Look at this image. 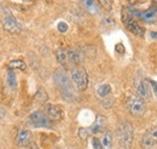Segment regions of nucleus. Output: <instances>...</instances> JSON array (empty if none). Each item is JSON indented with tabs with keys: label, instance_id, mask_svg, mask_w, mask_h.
<instances>
[{
	"label": "nucleus",
	"instance_id": "1",
	"mask_svg": "<svg viewBox=\"0 0 157 149\" xmlns=\"http://www.w3.org/2000/svg\"><path fill=\"white\" fill-rule=\"evenodd\" d=\"M117 142L122 149H131L133 143V127L129 123H121L117 127Z\"/></svg>",
	"mask_w": 157,
	"mask_h": 149
},
{
	"label": "nucleus",
	"instance_id": "2",
	"mask_svg": "<svg viewBox=\"0 0 157 149\" xmlns=\"http://www.w3.org/2000/svg\"><path fill=\"white\" fill-rule=\"evenodd\" d=\"M55 81L56 84L58 85V87L60 89V92L63 95V97L68 101H70V97L69 96H74V90L71 87V84H70V80L69 78L67 76L65 72L63 69H58L56 70L55 73Z\"/></svg>",
	"mask_w": 157,
	"mask_h": 149
},
{
	"label": "nucleus",
	"instance_id": "3",
	"mask_svg": "<svg viewBox=\"0 0 157 149\" xmlns=\"http://www.w3.org/2000/svg\"><path fill=\"white\" fill-rule=\"evenodd\" d=\"M70 76L71 80L74 83V85L76 86V89L80 91H85L88 86V75L85 68L82 67H74L70 70Z\"/></svg>",
	"mask_w": 157,
	"mask_h": 149
},
{
	"label": "nucleus",
	"instance_id": "4",
	"mask_svg": "<svg viewBox=\"0 0 157 149\" xmlns=\"http://www.w3.org/2000/svg\"><path fill=\"white\" fill-rule=\"evenodd\" d=\"M122 21H123L126 28H127L131 33L136 34V35H138V37H144V34H145V29H144V28L138 23L137 21L132 17V16H131V14L128 12L127 7H124L123 11H122Z\"/></svg>",
	"mask_w": 157,
	"mask_h": 149
},
{
	"label": "nucleus",
	"instance_id": "5",
	"mask_svg": "<svg viewBox=\"0 0 157 149\" xmlns=\"http://www.w3.org/2000/svg\"><path fill=\"white\" fill-rule=\"evenodd\" d=\"M127 108H128L129 113L134 116H141L146 112V104H145L144 99L140 98L139 96L129 97V99L127 101Z\"/></svg>",
	"mask_w": 157,
	"mask_h": 149
},
{
	"label": "nucleus",
	"instance_id": "6",
	"mask_svg": "<svg viewBox=\"0 0 157 149\" xmlns=\"http://www.w3.org/2000/svg\"><path fill=\"white\" fill-rule=\"evenodd\" d=\"M141 147L144 149H151L157 144V126H154L147 131L141 137Z\"/></svg>",
	"mask_w": 157,
	"mask_h": 149
},
{
	"label": "nucleus",
	"instance_id": "7",
	"mask_svg": "<svg viewBox=\"0 0 157 149\" xmlns=\"http://www.w3.org/2000/svg\"><path fill=\"white\" fill-rule=\"evenodd\" d=\"M30 121L33 123V125L35 127H47L51 129V120L48 119V116L42 112H34L30 115Z\"/></svg>",
	"mask_w": 157,
	"mask_h": 149
},
{
	"label": "nucleus",
	"instance_id": "8",
	"mask_svg": "<svg viewBox=\"0 0 157 149\" xmlns=\"http://www.w3.org/2000/svg\"><path fill=\"white\" fill-rule=\"evenodd\" d=\"M2 26H4V28H5L7 32H10V33L16 34V33H20L21 32L20 23L16 21V18H15L13 16H11V15H7V16L4 18Z\"/></svg>",
	"mask_w": 157,
	"mask_h": 149
},
{
	"label": "nucleus",
	"instance_id": "9",
	"mask_svg": "<svg viewBox=\"0 0 157 149\" xmlns=\"http://www.w3.org/2000/svg\"><path fill=\"white\" fill-rule=\"evenodd\" d=\"M46 115L51 121H59L63 118V111L57 104H48L46 108Z\"/></svg>",
	"mask_w": 157,
	"mask_h": 149
},
{
	"label": "nucleus",
	"instance_id": "10",
	"mask_svg": "<svg viewBox=\"0 0 157 149\" xmlns=\"http://www.w3.org/2000/svg\"><path fill=\"white\" fill-rule=\"evenodd\" d=\"M32 143V133L28 130H21L16 136V144L18 147H28Z\"/></svg>",
	"mask_w": 157,
	"mask_h": 149
},
{
	"label": "nucleus",
	"instance_id": "11",
	"mask_svg": "<svg viewBox=\"0 0 157 149\" xmlns=\"http://www.w3.org/2000/svg\"><path fill=\"white\" fill-rule=\"evenodd\" d=\"M138 93L140 98H149L150 97V91H149V85H147V80L143 79L139 81L137 86Z\"/></svg>",
	"mask_w": 157,
	"mask_h": 149
},
{
	"label": "nucleus",
	"instance_id": "12",
	"mask_svg": "<svg viewBox=\"0 0 157 149\" xmlns=\"http://www.w3.org/2000/svg\"><path fill=\"white\" fill-rule=\"evenodd\" d=\"M105 123H106V119H105L104 116H101V115H97V118H96V123L92 125L91 130L93 131L94 133L103 131L104 126H105Z\"/></svg>",
	"mask_w": 157,
	"mask_h": 149
},
{
	"label": "nucleus",
	"instance_id": "13",
	"mask_svg": "<svg viewBox=\"0 0 157 149\" xmlns=\"http://www.w3.org/2000/svg\"><path fill=\"white\" fill-rule=\"evenodd\" d=\"M100 142H101L103 149H113V135H111V132L105 131Z\"/></svg>",
	"mask_w": 157,
	"mask_h": 149
},
{
	"label": "nucleus",
	"instance_id": "14",
	"mask_svg": "<svg viewBox=\"0 0 157 149\" xmlns=\"http://www.w3.org/2000/svg\"><path fill=\"white\" fill-rule=\"evenodd\" d=\"M6 84H7V86H9L10 89H12V90L17 87V78H16L15 72L11 70V69H9L7 75H6Z\"/></svg>",
	"mask_w": 157,
	"mask_h": 149
},
{
	"label": "nucleus",
	"instance_id": "15",
	"mask_svg": "<svg viewBox=\"0 0 157 149\" xmlns=\"http://www.w3.org/2000/svg\"><path fill=\"white\" fill-rule=\"evenodd\" d=\"M56 55H57V59H58V62L60 63V64L67 66V64L69 63L68 51H65L64 49H58V50H57V52H56Z\"/></svg>",
	"mask_w": 157,
	"mask_h": 149
},
{
	"label": "nucleus",
	"instance_id": "16",
	"mask_svg": "<svg viewBox=\"0 0 157 149\" xmlns=\"http://www.w3.org/2000/svg\"><path fill=\"white\" fill-rule=\"evenodd\" d=\"M7 66H9V69H11V70H13V69L24 70V69L27 68V64H25L22 59H13V61H11Z\"/></svg>",
	"mask_w": 157,
	"mask_h": 149
},
{
	"label": "nucleus",
	"instance_id": "17",
	"mask_svg": "<svg viewBox=\"0 0 157 149\" xmlns=\"http://www.w3.org/2000/svg\"><path fill=\"white\" fill-rule=\"evenodd\" d=\"M110 92H111V86L108 85V84L101 85V86L98 89V91H97L99 97H106L108 95H110Z\"/></svg>",
	"mask_w": 157,
	"mask_h": 149
},
{
	"label": "nucleus",
	"instance_id": "18",
	"mask_svg": "<svg viewBox=\"0 0 157 149\" xmlns=\"http://www.w3.org/2000/svg\"><path fill=\"white\" fill-rule=\"evenodd\" d=\"M68 57H69V61L73 62V63H75V64H78V62H80V59H81L80 55H78L76 51H74V50H69L68 51Z\"/></svg>",
	"mask_w": 157,
	"mask_h": 149
},
{
	"label": "nucleus",
	"instance_id": "19",
	"mask_svg": "<svg viewBox=\"0 0 157 149\" xmlns=\"http://www.w3.org/2000/svg\"><path fill=\"white\" fill-rule=\"evenodd\" d=\"M35 99L39 101L40 103H44V102L47 101V93L45 92L44 89H39L38 90V92L35 93Z\"/></svg>",
	"mask_w": 157,
	"mask_h": 149
},
{
	"label": "nucleus",
	"instance_id": "20",
	"mask_svg": "<svg viewBox=\"0 0 157 149\" xmlns=\"http://www.w3.org/2000/svg\"><path fill=\"white\" fill-rule=\"evenodd\" d=\"M85 6H87L86 9L92 11V12H98V7H97V2L96 1H83L82 2Z\"/></svg>",
	"mask_w": 157,
	"mask_h": 149
},
{
	"label": "nucleus",
	"instance_id": "21",
	"mask_svg": "<svg viewBox=\"0 0 157 149\" xmlns=\"http://www.w3.org/2000/svg\"><path fill=\"white\" fill-rule=\"evenodd\" d=\"M90 131L87 130V129H83V127H81L80 130H78V137L82 139V141H86L88 137H90V133H88Z\"/></svg>",
	"mask_w": 157,
	"mask_h": 149
},
{
	"label": "nucleus",
	"instance_id": "22",
	"mask_svg": "<svg viewBox=\"0 0 157 149\" xmlns=\"http://www.w3.org/2000/svg\"><path fill=\"white\" fill-rule=\"evenodd\" d=\"M92 147H93V149H103L101 142L99 141L97 137H93L92 138Z\"/></svg>",
	"mask_w": 157,
	"mask_h": 149
},
{
	"label": "nucleus",
	"instance_id": "23",
	"mask_svg": "<svg viewBox=\"0 0 157 149\" xmlns=\"http://www.w3.org/2000/svg\"><path fill=\"white\" fill-rule=\"evenodd\" d=\"M58 30L60 33H65L68 30V24L65 22H59L58 23Z\"/></svg>",
	"mask_w": 157,
	"mask_h": 149
},
{
	"label": "nucleus",
	"instance_id": "24",
	"mask_svg": "<svg viewBox=\"0 0 157 149\" xmlns=\"http://www.w3.org/2000/svg\"><path fill=\"white\" fill-rule=\"evenodd\" d=\"M147 83L150 84V87L152 89V92H154V95L157 97V83L155 81V80H147Z\"/></svg>",
	"mask_w": 157,
	"mask_h": 149
},
{
	"label": "nucleus",
	"instance_id": "25",
	"mask_svg": "<svg viewBox=\"0 0 157 149\" xmlns=\"http://www.w3.org/2000/svg\"><path fill=\"white\" fill-rule=\"evenodd\" d=\"M115 50H116V52H117V54H120V55H123V54H124V46H123L121 42L116 44Z\"/></svg>",
	"mask_w": 157,
	"mask_h": 149
},
{
	"label": "nucleus",
	"instance_id": "26",
	"mask_svg": "<svg viewBox=\"0 0 157 149\" xmlns=\"http://www.w3.org/2000/svg\"><path fill=\"white\" fill-rule=\"evenodd\" d=\"M100 5L104 6L106 10H110L111 6H113V1H105V0H103V1H100Z\"/></svg>",
	"mask_w": 157,
	"mask_h": 149
},
{
	"label": "nucleus",
	"instance_id": "27",
	"mask_svg": "<svg viewBox=\"0 0 157 149\" xmlns=\"http://www.w3.org/2000/svg\"><path fill=\"white\" fill-rule=\"evenodd\" d=\"M27 149H39V148H38V146H36L35 143H30V144L27 147Z\"/></svg>",
	"mask_w": 157,
	"mask_h": 149
},
{
	"label": "nucleus",
	"instance_id": "28",
	"mask_svg": "<svg viewBox=\"0 0 157 149\" xmlns=\"http://www.w3.org/2000/svg\"><path fill=\"white\" fill-rule=\"evenodd\" d=\"M151 38L157 39V32H151Z\"/></svg>",
	"mask_w": 157,
	"mask_h": 149
}]
</instances>
